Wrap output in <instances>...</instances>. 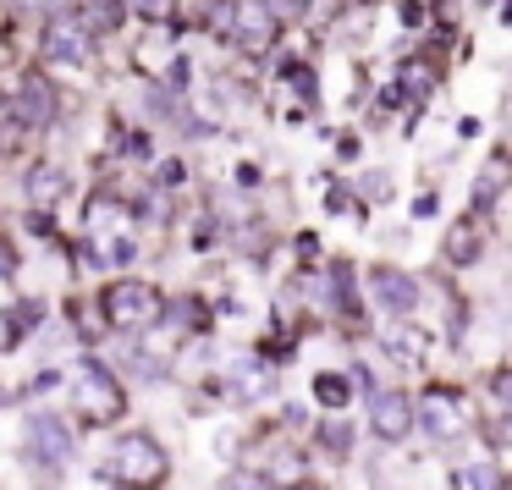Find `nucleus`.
<instances>
[{
    "label": "nucleus",
    "mask_w": 512,
    "mask_h": 490,
    "mask_svg": "<svg viewBox=\"0 0 512 490\" xmlns=\"http://www.w3.org/2000/svg\"><path fill=\"white\" fill-rule=\"evenodd\" d=\"M72 182H67V171L61 166H34L28 171V199L39 204V210H50V204H61V193H67Z\"/></svg>",
    "instance_id": "11"
},
{
    "label": "nucleus",
    "mask_w": 512,
    "mask_h": 490,
    "mask_svg": "<svg viewBox=\"0 0 512 490\" xmlns=\"http://www.w3.org/2000/svg\"><path fill=\"white\" fill-rule=\"evenodd\" d=\"M446 254H452L457 259V265H468V259H479V232H474V226H452V243H446Z\"/></svg>",
    "instance_id": "17"
},
{
    "label": "nucleus",
    "mask_w": 512,
    "mask_h": 490,
    "mask_svg": "<svg viewBox=\"0 0 512 490\" xmlns=\"http://www.w3.org/2000/svg\"><path fill=\"white\" fill-rule=\"evenodd\" d=\"M160 292L149 287V281H111L105 287V320L116 325V331H144V325L160 320Z\"/></svg>",
    "instance_id": "3"
},
{
    "label": "nucleus",
    "mask_w": 512,
    "mask_h": 490,
    "mask_svg": "<svg viewBox=\"0 0 512 490\" xmlns=\"http://www.w3.org/2000/svg\"><path fill=\"white\" fill-rule=\"evenodd\" d=\"M72 402H78V413L89 424H111L116 413L127 408V397H122V380L111 375L105 364H78V380H72Z\"/></svg>",
    "instance_id": "2"
},
{
    "label": "nucleus",
    "mask_w": 512,
    "mask_h": 490,
    "mask_svg": "<svg viewBox=\"0 0 512 490\" xmlns=\"http://www.w3.org/2000/svg\"><path fill=\"white\" fill-rule=\"evenodd\" d=\"M452 490H501V468L496 463H463V468H452Z\"/></svg>",
    "instance_id": "14"
},
{
    "label": "nucleus",
    "mask_w": 512,
    "mask_h": 490,
    "mask_svg": "<svg viewBox=\"0 0 512 490\" xmlns=\"http://www.w3.org/2000/svg\"><path fill=\"white\" fill-rule=\"evenodd\" d=\"M369 430L380 441H402L413 430V397L408 391H375L369 397Z\"/></svg>",
    "instance_id": "8"
},
{
    "label": "nucleus",
    "mask_w": 512,
    "mask_h": 490,
    "mask_svg": "<svg viewBox=\"0 0 512 490\" xmlns=\"http://www.w3.org/2000/svg\"><path fill=\"white\" fill-rule=\"evenodd\" d=\"M413 424H424V435H435V441H457V435L468 430L463 397L446 391V386H430V391H424V402H413Z\"/></svg>",
    "instance_id": "6"
},
{
    "label": "nucleus",
    "mask_w": 512,
    "mask_h": 490,
    "mask_svg": "<svg viewBox=\"0 0 512 490\" xmlns=\"http://www.w3.org/2000/svg\"><path fill=\"white\" fill-rule=\"evenodd\" d=\"M221 490H265V479H259V474H226Z\"/></svg>",
    "instance_id": "20"
},
{
    "label": "nucleus",
    "mask_w": 512,
    "mask_h": 490,
    "mask_svg": "<svg viewBox=\"0 0 512 490\" xmlns=\"http://www.w3.org/2000/svg\"><path fill=\"white\" fill-rule=\"evenodd\" d=\"M314 397H320L331 413H342L347 397H353V380H347V375H320V380H314Z\"/></svg>",
    "instance_id": "16"
},
{
    "label": "nucleus",
    "mask_w": 512,
    "mask_h": 490,
    "mask_svg": "<svg viewBox=\"0 0 512 490\" xmlns=\"http://www.w3.org/2000/svg\"><path fill=\"white\" fill-rule=\"evenodd\" d=\"M166 446L155 441V435H122V441L111 446V463H105V474L116 479V485H133V490H155L160 479H166Z\"/></svg>",
    "instance_id": "1"
},
{
    "label": "nucleus",
    "mask_w": 512,
    "mask_h": 490,
    "mask_svg": "<svg viewBox=\"0 0 512 490\" xmlns=\"http://www.w3.org/2000/svg\"><path fill=\"white\" fill-rule=\"evenodd\" d=\"M50 116H56V94H50L45 78H23V89H17V122L28 127V133H45Z\"/></svg>",
    "instance_id": "9"
},
{
    "label": "nucleus",
    "mask_w": 512,
    "mask_h": 490,
    "mask_svg": "<svg viewBox=\"0 0 512 490\" xmlns=\"http://www.w3.org/2000/svg\"><path fill=\"white\" fill-rule=\"evenodd\" d=\"M45 61H56V67H89L94 61V34L78 23V12H56L45 23Z\"/></svg>",
    "instance_id": "4"
},
{
    "label": "nucleus",
    "mask_w": 512,
    "mask_h": 490,
    "mask_svg": "<svg viewBox=\"0 0 512 490\" xmlns=\"http://www.w3.org/2000/svg\"><path fill=\"white\" fill-rule=\"evenodd\" d=\"M320 441L331 446V452H347V441H353V430H347V424L336 419V424H325V430H320Z\"/></svg>",
    "instance_id": "19"
},
{
    "label": "nucleus",
    "mask_w": 512,
    "mask_h": 490,
    "mask_svg": "<svg viewBox=\"0 0 512 490\" xmlns=\"http://www.w3.org/2000/svg\"><path fill=\"white\" fill-rule=\"evenodd\" d=\"M276 386V375H270L265 364H259V358H243V364H232V397H265V391Z\"/></svg>",
    "instance_id": "12"
},
{
    "label": "nucleus",
    "mask_w": 512,
    "mask_h": 490,
    "mask_svg": "<svg viewBox=\"0 0 512 490\" xmlns=\"http://www.w3.org/2000/svg\"><path fill=\"white\" fill-rule=\"evenodd\" d=\"M23 6H56V0H23Z\"/></svg>",
    "instance_id": "22"
},
{
    "label": "nucleus",
    "mask_w": 512,
    "mask_h": 490,
    "mask_svg": "<svg viewBox=\"0 0 512 490\" xmlns=\"http://www.w3.org/2000/svg\"><path fill=\"white\" fill-rule=\"evenodd\" d=\"M89 259L94 265H127L133 259V237L127 232H89Z\"/></svg>",
    "instance_id": "13"
},
{
    "label": "nucleus",
    "mask_w": 512,
    "mask_h": 490,
    "mask_svg": "<svg viewBox=\"0 0 512 490\" xmlns=\"http://www.w3.org/2000/svg\"><path fill=\"white\" fill-rule=\"evenodd\" d=\"M369 292H375V303H380V309H391V314H408L413 303H419L413 276H402V270H391V265H380L375 276H369Z\"/></svg>",
    "instance_id": "10"
},
{
    "label": "nucleus",
    "mask_w": 512,
    "mask_h": 490,
    "mask_svg": "<svg viewBox=\"0 0 512 490\" xmlns=\"http://www.w3.org/2000/svg\"><path fill=\"white\" fill-rule=\"evenodd\" d=\"M23 446H28V457H34V463L56 468L61 457H72V430H67V419H61V413H34V419H28Z\"/></svg>",
    "instance_id": "7"
},
{
    "label": "nucleus",
    "mask_w": 512,
    "mask_h": 490,
    "mask_svg": "<svg viewBox=\"0 0 512 490\" xmlns=\"http://www.w3.org/2000/svg\"><path fill=\"white\" fill-rule=\"evenodd\" d=\"M265 12H270V17H276V12H292V17H298V12H303V0H276V6H265Z\"/></svg>",
    "instance_id": "21"
},
{
    "label": "nucleus",
    "mask_w": 512,
    "mask_h": 490,
    "mask_svg": "<svg viewBox=\"0 0 512 490\" xmlns=\"http://www.w3.org/2000/svg\"><path fill=\"white\" fill-rule=\"evenodd\" d=\"M496 188H501V160L485 171V177H479V210H490V204H496Z\"/></svg>",
    "instance_id": "18"
},
{
    "label": "nucleus",
    "mask_w": 512,
    "mask_h": 490,
    "mask_svg": "<svg viewBox=\"0 0 512 490\" xmlns=\"http://www.w3.org/2000/svg\"><path fill=\"white\" fill-rule=\"evenodd\" d=\"M303 457L298 452H270V463H265V474L259 479H270V485H303Z\"/></svg>",
    "instance_id": "15"
},
{
    "label": "nucleus",
    "mask_w": 512,
    "mask_h": 490,
    "mask_svg": "<svg viewBox=\"0 0 512 490\" xmlns=\"http://www.w3.org/2000/svg\"><path fill=\"white\" fill-rule=\"evenodd\" d=\"M276 23L281 17H270L265 6H221V17H215V28L232 34L248 56H265V50L276 45Z\"/></svg>",
    "instance_id": "5"
}]
</instances>
